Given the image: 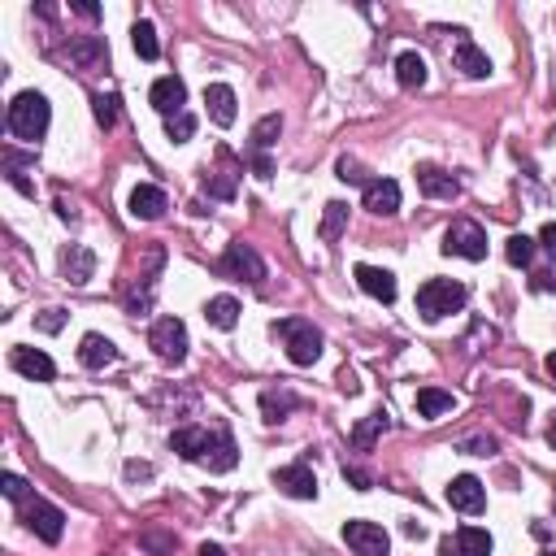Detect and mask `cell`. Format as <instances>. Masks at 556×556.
I'll return each instance as SVG.
<instances>
[{
  "label": "cell",
  "mask_w": 556,
  "mask_h": 556,
  "mask_svg": "<svg viewBox=\"0 0 556 556\" xmlns=\"http://www.w3.org/2000/svg\"><path fill=\"white\" fill-rule=\"evenodd\" d=\"M139 548H148L153 556H170V552H174V535H162V530H144V535H139Z\"/></svg>",
  "instance_id": "cell-38"
},
{
  "label": "cell",
  "mask_w": 556,
  "mask_h": 556,
  "mask_svg": "<svg viewBox=\"0 0 556 556\" xmlns=\"http://www.w3.org/2000/svg\"><path fill=\"white\" fill-rule=\"evenodd\" d=\"M548 444L556 448V413H552V422H548Z\"/></svg>",
  "instance_id": "cell-53"
},
{
  "label": "cell",
  "mask_w": 556,
  "mask_h": 556,
  "mask_svg": "<svg viewBox=\"0 0 556 556\" xmlns=\"http://www.w3.org/2000/svg\"><path fill=\"white\" fill-rule=\"evenodd\" d=\"M387 409H378V413H369V418H365V422L357 426V430H353V448H361V452H369V448H374V439H378V435H383V430H387Z\"/></svg>",
  "instance_id": "cell-31"
},
{
  "label": "cell",
  "mask_w": 556,
  "mask_h": 556,
  "mask_svg": "<svg viewBox=\"0 0 556 556\" xmlns=\"http://www.w3.org/2000/svg\"><path fill=\"white\" fill-rule=\"evenodd\" d=\"M465 452H469V457H491V452H495V439H469Z\"/></svg>",
  "instance_id": "cell-45"
},
{
  "label": "cell",
  "mask_w": 556,
  "mask_h": 556,
  "mask_svg": "<svg viewBox=\"0 0 556 556\" xmlns=\"http://www.w3.org/2000/svg\"><path fill=\"white\" fill-rule=\"evenodd\" d=\"M35 327L44 330V335H57V330L66 327V313H62V309H44V313L35 318Z\"/></svg>",
  "instance_id": "cell-40"
},
{
  "label": "cell",
  "mask_w": 556,
  "mask_h": 556,
  "mask_svg": "<svg viewBox=\"0 0 556 556\" xmlns=\"http://www.w3.org/2000/svg\"><path fill=\"white\" fill-rule=\"evenodd\" d=\"M344 478H348V483H353L357 491H369V487H374V478H369L365 469H357V465H344Z\"/></svg>",
  "instance_id": "cell-43"
},
{
  "label": "cell",
  "mask_w": 556,
  "mask_h": 556,
  "mask_svg": "<svg viewBox=\"0 0 556 556\" xmlns=\"http://www.w3.org/2000/svg\"><path fill=\"white\" fill-rule=\"evenodd\" d=\"M192 135H196V118H192L187 109L174 113V118H165V139H170V144H187Z\"/></svg>",
  "instance_id": "cell-33"
},
{
  "label": "cell",
  "mask_w": 556,
  "mask_h": 556,
  "mask_svg": "<svg viewBox=\"0 0 556 556\" xmlns=\"http://www.w3.org/2000/svg\"><path fill=\"white\" fill-rule=\"evenodd\" d=\"M253 174H257L261 183H270V178H274V162H270L265 153H253Z\"/></svg>",
  "instance_id": "cell-44"
},
{
  "label": "cell",
  "mask_w": 556,
  "mask_h": 556,
  "mask_svg": "<svg viewBox=\"0 0 556 556\" xmlns=\"http://www.w3.org/2000/svg\"><path fill=\"white\" fill-rule=\"evenodd\" d=\"M278 135H283V118H278V113H265L261 122L253 127V135H248V148H253V153H270V148L278 144Z\"/></svg>",
  "instance_id": "cell-29"
},
{
  "label": "cell",
  "mask_w": 556,
  "mask_h": 556,
  "mask_svg": "<svg viewBox=\"0 0 556 556\" xmlns=\"http://www.w3.org/2000/svg\"><path fill=\"white\" fill-rule=\"evenodd\" d=\"M9 365H13L22 378H31V383H53V378H57L53 357L39 353V348H13V353H9Z\"/></svg>",
  "instance_id": "cell-15"
},
{
  "label": "cell",
  "mask_w": 556,
  "mask_h": 556,
  "mask_svg": "<svg viewBox=\"0 0 556 556\" xmlns=\"http://www.w3.org/2000/svg\"><path fill=\"white\" fill-rule=\"evenodd\" d=\"M204 465H209L213 474H230V469L239 465V448H235V439H230L227 430H218V444H213V452L204 457Z\"/></svg>",
  "instance_id": "cell-28"
},
{
  "label": "cell",
  "mask_w": 556,
  "mask_h": 556,
  "mask_svg": "<svg viewBox=\"0 0 556 556\" xmlns=\"http://www.w3.org/2000/svg\"><path fill=\"white\" fill-rule=\"evenodd\" d=\"M274 335L283 339V348H287V361L292 365H313V361L322 357V330L313 327V322H304V318H283Z\"/></svg>",
  "instance_id": "cell-3"
},
{
  "label": "cell",
  "mask_w": 556,
  "mask_h": 556,
  "mask_svg": "<svg viewBox=\"0 0 556 556\" xmlns=\"http://www.w3.org/2000/svg\"><path fill=\"white\" fill-rule=\"evenodd\" d=\"M274 487L283 491V495H292V500H318V474L304 461H295V465L274 469Z\"/></svg>",
  "instance_id": "cell-9"
},
{
  "label": "cell",
  "mask_w": 556,
  "mask_h": 556,
  "mask_svg": "<svg viewBox=\"0 0 556 556\" xmlns=\"http://www.w3.org/2000/svg\"><path fill=\"white\" fill-rule=\"evenodd\" d=\"M444 253L448 257H465V261H483L487 257V230L469 218H457L452 227L444 230Z\"/></svg>",
  "instance_id": "cell-5"
},
{
  "label": "cell",
  "mask_w": 556,
  "mask_h": 556,
  "mask_svg": "<svg viewBox=\"0 0 556 556\" xmlns=\"http://www.w3.org/2000/svg\"><path fill=\"white\" fill-rule=\"evenodd\" d=\"M131 44H135V53H139L144 62H157V57H162V44H157V27H153V22H135Z\"/></svg>",
  "instance_id": "cell-32"
},
{
  "label": "cell",
  "mask_w": 556,
  "mask_h": 556,
  "mask_svg": "<svg viewBox=\"0 0 556 556\" xmlns=\"http://www.w3.org/2000/svg\"><path fill=\"white\" fill-rule=\"evenodd\" d=\"M204 318H209V327L230 330L239 322V300H235V295H213V300L204 304Z\"/></svg>",
  "instance_id": "cell-27"
},
{
  "label": "cell",
  "mask_w": 556,
  "mask_h": 556,
  "mask_svg": "<svg viewBox=\"0 0 556 556\" xmlns=\"http://www.w3.org/2000/svg\"><path fill=\"white\" fill-rule=\"evenodd\" d=\"M439 552H444V556H457V544H452V539H444V544H439Z\"/></svg>",
  "instance_id": "cell-52"
},
{
  "label": "cell",
  "mask_w": 556,
  "mask_h": 556,
  "mask_svg": "<svg viewBox=\"0 0 556 556\" xmlns=\"http://www.w3.org/2000/svg\"><path fill=\"white\" fill-rule=\"evenodd\" d=\"M465 300H469V287H465V283L426 278L422 287H418V313H422V322H444L448 313L465 309Z\"/></svg>",
  "instance_id": "cell-2"
},
{
  "label": "cell",
  "mask_w": 556,
  "mask_h": 556,
  "mask_svg": "<svg viewBox=\"0 0 556 556\" xmlns=\"http://www.w3.org/2000/svg\"><path fill=\"white\" fill-rule=\"evenodd\" d=\"M535 287H539V292H552V287H556V274H539V278H535Z\"/></svg>",
  "instance_id": "cell-48"
},
{
  "label": "cell",
  "mask_w": 556,
  "mask_h": 556,
  "mask_svg": "<svg viewBox=\"0 0 556 556\" xmlns=\"http://www.w3.org/2000/svg\"><path fill=\"white\" fill-rule=\"evenodd\" d=\"M165 209H170V196L157 183H139L131 192V213L139 222H157V218H165Z\"/></svg>",
  "instance_id": "cell-20"
},
{
  "label": "cell",
  "mask_w": 556,
  "mask_h": 556,
  "mask_svg": "<svg viewBox=\"0 0 556 556\" xmlns=\"http://www.w3.org/2000/svg\"><path fill=\"white\" fill-rule=\"evenodd\" d=\"M335 170H339V178H344V183H365V174H361V165L353 162V157H339Z\"/></svg>",
  "instance_id": "cell-42"
},
{
  "label": "cell",
  "mask_w": 556,
  "mask_h": 556,
  "mask_svg": "<svg viewBox=\"0 0 556 556\" xmlns=\"http://www.w3.org/2000/svg\"><path fill=\"white\" fill-rule=\"evenodd\" d=\"M62 278L70 287H87L96 278V253L83 248V244H66L62 248Z\"/></svg>",
  "instance_id": "cell-11"
},
{
  "label": "cell",
  "mask_w": 556,
  "mask_h": 556,
  "mask_svg": "<svg viewBox=\"0 0 556 556\" xmlns=\"http://www.w3.org/2000/svg\"><path fill=\"white\" fill-rule=\"evenodd\" d=\"M27 526H31L44 544H62V535H66V513H62L57 504H48V500H31V504H27Z\"/></svg>",
  "instance_id": "cell-8"
},
{
  "label": "cell",
  "mask_w": 556,
  "mask_h": 556,
  "mask_svg": "<svg viewBox=\"0 0 556 556\" xmlns=\"http://www.w3.org/2000/svg\"><path fill=\"white\" fill-rule=\"evenodd\" d=\"M539 244H544V248H548V253L556 257V222H548V227L539 230Z\"/></svg>",
  "instance_id": "cell-47"
},
{
  "label": "cell",
  "mask_w": 556,
  "mask_h": 556,
  "mask_svg": "<svg viewBox=\"0 0 556 556\" xmlns=\"http://www.w3.org/2000/svg\"><path fill=\"white\" fill-rule=\"evenodd\" d=\"M418 187H422V196H430V200H457L461 196V178L448 174V170H439V165H418Z\"/></svg>",
  "instance_id": "cell-17"
},
{
  "label": "cell",
  "mask_w": 556,
  "mask_h": 556,
  "mask_svg": "<svg viewBox=\"0 0 556 556\" xmlns=\"http://www.w3.org/2000/svg\"><path fill=\"white\" fill-rule=\"evenodd\" d=\"M452 409H457V400H452V392H444V387H422L418 392V418H426V422H435V418H444Z\"/></svg>",
  "instance_id": "cell-25"
},
{
  "label": "cell",
  "mask_w": 556,
  "mask_h": 556,
  "mask_svg": "<svg viewBox=\"0 0 556 556\" xmlns=\"http://www.w3.org/2000/svg\"><path fill=\"white\" fill-rule=\"evenodd\" d=\"M148 474H153V469H148V465H127V478H148Z\"/></svg>",
  "instance_id": "cell-49"
},
{
  "label": "cell",
  "mask_w": 556,
  "mask_h": 556,
  "mask_svg": "<svg viewBox=\"0 0 556 556\" xmlns=\"http://www.w3.org/2000/svg\"><path fill=\"white\" fill-rule=\"evenodd\" d=\"M0 491H4V500H13V504H31V487H27L22 474H0Z\"/></svg>",
  "instance_id": "cell-37"
},
{
  "label": "cell",
  "mask_w": 556,
  "mask_h": 556,
  "mask_svg": "<svg viewBox=\"0 0 556 556\" xmlns=\"http://www.w3.org/2000/svg\"><path fill=\"white\" fill-rule=\"evenodd\" d=\"M395 79H400V87H409V92H418V87H426V57L422 53H400L395 57Z\"/></svg>",
  "instance_id": "cell-24"
},
{
  "label": "cell",
  "mask_w": 556,
  "mask_h": 556,
  "mask_svg": "<svg viewBox=\"0 0 556 556\" xmlns=\"http://www.w3.org/2000/svg\"><path fill=\"white\" fill-rule=\"evenodd\" d=\"M200 556H227V552H222L218 544H204V548H200Z\"/></svg>",
  "instance_id": "cell-50"
},
{
  "label": "cell",
  "mask_w": 556,
  "mask_h": 556,
  "mask_svg": "<svg viewBox=\"0 0 556 556\" xmlns=\"http://www.w3.org/2000/svg\"><path fill=\"white\" fill-rule=\"evenodd\" d=\"M235 183H239V170H227V174H204V192L218 200L235 196Z\"/></svg>",
  "instance_id": "cell-35"
},
{
  "label": "cell",
  "mask_w": 556,
  "mask_h": 556,
  "mask_svg": "<svg viewBox=\"0 0 556 556\" xmlns=\"http://www.w3.org/2000/svg\"><path fill=\"white\" fill-rule=\"evenodd\" d=\"M62 57H66L74 70H83V74H92L109 62V48H104V39L96 35H79V39H70L66 48H62Z\"/></svg>",
  "instance_id": "cell-10"
},
{
  "label": "cell",
  "mask_w": 556,
  "mask_h": 556,
  "mask_svg": "<svg viewBox=\"0 0 556 556\" xmlns=\"http://www.w3.org/2000/svg\"><path fill=\"white\" fill-rule=\"evenodd\" d=\"M92 113H96V122L109 131L113 122H118V100L113 96H92Z\"/></svg>",
  "instance_id": "cell-39"
},
{
  "label": "cell",
  "mask_w": 556,
  "mask_h": 556,
  "mask_svg": "<svg viewBox=\"0 0 556 556\" xmlns=\"http://www.w3.org/2000/svg\"><path fill=\"white\" fill-rule=\"evenodd\" d=\"M444 495H448V504H452L457 513H483V509H487V487H483L474 474H457Z\"/></svg>",
  "instance_id": "cell-12"
},
{
  "label": "cell",
  "mask_w": 556,
  "mask_h": 556,
  "mask_svg": "<svg viewBox=\"0 0 556 556\" xmlns=\"http://www.w3.org/2000/svg\"><path fill=\"white\" fill-rule=\"evenodd\" d=\"M70 9H74L79 18H87V22H96V18H100V4H92V0H74Z\"/></svg>",
  "instance_id": "cell-46"
},
{
  "label": "cell",
  "mask_w": 556,
  "mask_h": 556,
  "mask_svg": "<svg viewBox=\"0 0 556 556\" xmlns=\"http://www.w3.org/2000/svg\"><path fill=\"white\" fill-rule=\"evenodd\" d=\"M365 209L369 213H378V218H392V213H400V183L395 178H369L365 183Z\"/></svg>",
  "instance_id": "cell-16"
},
{
  "label": "cell",
  "mask_w": 556,
  "mask_h": 556,
  "mask_svg": "<svg viewBox=\"0 0 556 556\" xmlns=\"http://www.w3.org/2000/svg\"><path fill=\"white\" fill-rule=\"evenodd\" d=\"M344 230H348V204H344V200H330L327 209H322V227H318V235H322L327 244H335Z\"/></svg>",
  "instance_id": "cell-30"
},
{
  "label": "cell",
  "mask_w": 556,
  "mask_h": 556,
  "mask_svg": "<svg viewBox=\"0 0 556 556\" xmlns=\"http://www.w3.org/2000/svg\"><path fill=\"white\" fill-rule=\"evenodd\" d=\"M504 257H509V265H530L535 261V239L530 235H513L504 244Z\"/></svg>",
  "instance_id": "cell-36"
},
{
  "label": "cell",
  "mask_w": 556,
  "mask_h": 556,
  "mask_svg": "<svg viewBox=\"0 0 556 556\" xmlns=\"http://www.w3.org/2000/svg\"><path fill=\"white\" fill-rule=\"evenodd\" d=\"M79 361L87 365V369H104V365H113L118 361V344L109 339V335H83V344H79Z\"/></svg>",
  "instance_id": "cell-22"
},
{
  "label": "cell",
  "mask_w": 556,
  "mask_h": 556,
  "mask_svg": "<svg viewBox=\"0 0 556 556\" xmlns=\"http://www.w3.org/2000/svg\"><path fill=\"white\" fill-rule=\"evenodd\" d=\"M213 444H218V439H213L204 426H178V430L170 435V448L183 461H204L213 452Z\"/></svg>",
  "instance_id": "cell-14"
},
{
  "label": "cell",
  "mask_w": 556,
  "mask_h": 556,
  "mask_svg": "<svg viewBox=\"0 0 556 556\" xmlns=\"http://www.w3.org/2000/svg\"><path fill=\"white\" fill-rule=\"evenodd\" d=\"M153 109L162 113V118H174V113H183V104H187V83L178 79V74H162L157 83H153Z\"/></svg>",
  "instance_id": "cell-13"
},
{
  "label": "cell",
  "mask_w": 556,
  "mask_h": 556,
  "mask_svg": "<svg viewBox=\"0 0 556 556\" xmlns=\"http://www.w3.org/2000/svg\"><path fill=\"white\" fill-rule=\"evenodd\" d=\"M204 104H209V118H213L218 127H235L239 100H235V87H230V83H209V87H204Z\"/></svg>",
  "instance_id": "cell-19"
},
{
  "label": "cell",
  "mask_w": 556,
  "mask_h": 556,
  "mask_svg": "<svg viewBox=\"0 0 556 556\" xmlns=\"http://www.w3.org/2000/svg\"><path fill=\"white\" fill-rule=\"evenodd\" d=\"M353 278H357L361 292L374 295V300H383V304H392L395 292H400V287H395V274L392 270H378V265H357Z\"/></svg>",
  "instance_id": "cell-18"
},
{
  "label": "cell",
  "mask_w": 556,
  "mask_h": 556,
  "mask_svg": "<svg viewBox=\"0 0 556 556\" xmlns=\"http://www.w3.org/2000/svg\"><path fill=\"white\" fill-rule=\"evenodd\" d=\"M148 304H153V287H144V292L131 287V295H127V309H131V313H148Z\"/></svg>",
  "instance_id": "cell-41"
},
{
  "label": "cell",
  "mask_w": 556,
  "mask_h": 556,
  "mask_svg": "<svg viewBox=\"0 0 556 556\" xmlns=\"http://www.w3.org/2000/svg\"><path fill=\"white\" fill-rule=\"evenodd\" d=\"M222 270H227L230 278H239V283H253V287H261V283H265L261 253H257L253 244H244V239L227 244V253H222Z\"/></svg>",
  "instance_id": "cell-6"
},
{
  "label": "cell",
  "mask_w": 556,
  "mask_h": 556,
  "mask_svg": "<svg viewBox=\"0 0 556 556\" xmlns=\"http://www.w3.org/2000/svg\"><path fill=\"white\" fill-rule=\"evenodd\" d=\"M344 544L357 556H387L392 552V535L378 522H344Z\"/></svg>",
  "instance_id": "cell-7"
},
{
  "label": "cell",
  "mask_w": 556,
  "mask_h": 556,
  "mask_svg": "<svg viewBox=\"0 0 556 556\" xmlns=\"http://www.w3.org/2000/svg\"><path fill=\"white\" fill-rule=\"evenodd\" d=\"M452 544H457V556H491V548H495L483 526H461Z\"/></svg>",
  "instance_id": "cell-26"
},
{
  "label": "cell",
  "mask_w": 556,
  "mask_h": 556,
  "mask_svg": "<svg viewBox=\"0 0 556 556\" xmlns=\"http://www.w3.org/2000/svg\"><path fill=\"white\" fill-rule=\"evenodd\" d=\"M22 170H27V162H22V157L4 153V178H9V183H13V187H18L22 196H35V183L27 178V174H22Z\"/></svg>",
  "instance_id": "cell-34"
},
{
  "label": "cell",
  "mask_w": 556,
  "mask_h": 556,
  "mask_svg": "<svg viewBox=\"0 0 556 556\" xmlns=\"http://www.w3.org/2000/svg\"><path fill=\"white\" fill-rule=\"evenodd\" d=\"M148 348L165 365H183L187 361V327H183V318H157L153 330H148Z\"/></svg>",
  "instance_id": "cell-4"
},
{
  "label": "cell",
  "mask_w": 556,
  "mask_h": 556,
  "mask_svg": "<svg viewBox=\"0 0 556 556\" xmlns=\"http://www.w3.org/2000/svg\"><path fill=\"white\" fill-rule=\"evenodd\" d=\"M295 409H300V395L287 392V387H270V392H261V418L270 426L283 422V418L295 413Z\"/></svg>",
  "instance_id": "cell-23"
},
{
  "label": "cell",
  "mask_w": 556,
  "mask_h": 556,
  "mask_svg": "<svg viewBox=\"0 0 556 556\" xmlns=\"http://www.w3.org/2000/svg\"><path fill=\"white\" fill-rule=\"evenodd\" d=\"M452 57H457V70L465 74V79H487L491 74L487 53H483V48H478L465 31H457V53H452Z\"/></svg>",
  "instance_id": "cell-21"
},
{
  "label": "cell",
  "mask_w": 556,
  "mask_h": 556,
  "mask_svg": "<svg viewBox=\"0 0 556 556\" xmlns=\"http://www.w3.org/2000/svg\"><path fill=\"white\" fill-rule=\"evenodd\" d=\"M544 369H548V378H556V353H548V361H544Z\"/></svg>",
  "instance_id": "cell-51"
},
{
  "label": "cell",
  "mask_w": 556,
  "mask_h": 556,
  "mask_svg": "<svg viewBox=\"0 0 556 556\" xmlns=\"http://www.w3.org/2000/svg\"><path fill=\"white\" fill-rule=\"evenodd\" d=\"M48 122H53V104H48V96H39V92H18L13 104H9V113H4L9 135L27 139V144H39L48 135Z\"/></svg>",
  "instance_id": "cell-1"
}]
</instances>
